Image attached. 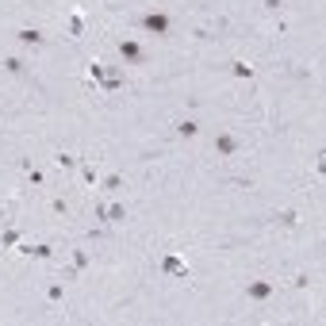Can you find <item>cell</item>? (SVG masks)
<instances>
[{
	"instance_id": "cell-2",
	"label": "cell",
	"mask_w": 326,
	"mask_h": 326,
	"mask_svg": "<svg viewBox=\"0 0 326 326\" xmlns=\"http://www.w3.org/2000/svg\"><path fill=\"white\" fill-rule=\"evenodd\" d=\"M96 219H104V223H119V219H127V211H123V204H96Z\"/></svg>"
},
{
	"instance_id": "cell-14",
	"label": "cell",
	"mask_w": 326,
	"mask_h": 326,
	"mask_svg": "<svg viewBox=\"0 0 326 326\" xmlns=\"http://www.w3.org/2000/svg\"><path fill=\"white\" fill-rule=\"evenodd\" d=\"M269 8H280V0H269Z\"/></svg>"
},
{
	"instance_id": "cell-11",
	"label": "cell",
	"mask_w": 326,
	"mask_h": 326,
	"mask_svg": "<svg viewBox=\"0 0 326 326\" xmlns=\"http://www.w3.org/2000/svg\"><path fill=\"white\" fill-rule=\"evenodd\" d=\"M280 223H284V226H296V223H300V215H296V211H284Z\"/></svg>"
},
{
	"instance_id": "cell-9",
	"label": "cell",
	"mask_w": 326,
	"mask_h": 326,
	"mask_svg": "<svg viewBox=\"0 0 326 326\" xmlns=\"http://www.w3.org/2000/svg\"><path fill=\"white\" fill-rule=\"evenodd\" d=\"M234 66V77H253V66H246V61H231Z\"/></svg>"
},
{
	"instance_id": "cell-10",
	"label": "cell",
	"mask_w": 326,
	"mask_h": 326,
	"mask_svg": "<svg viewBox=\"0 0 326 326\" xmlns=\"http://www.w3.org/2000/svg\"><path fill=\"white\" fill-rule=\"evenodd\" d=\"M54 161H58L61 169H69V165H77V157H73V154H58V157H54Z\"/></svg>"
},
{
	"instance_id": "cell-4",
	"label": "cell",
	"mask_w": 326,
	"mask_h": 326,
	"mask_svg": "<svg viewBox=\"0 0 326 326\" xmlns=\"http://www.w3.org/2000/svg\"><path fill=\"white\" fill-rule=\"evenodd\" d=\"M161 269L169 276H177V280H188V265H184L180 257H173V253H169V257H161Z\"/></svg>"
},
{
	"instance_id": "cell-13",
	"label": "cell",
	"mask_w": 326,
	"mask_h": 326,
	"mask_svg": "<svg viewBox=\"0 0 326 326\" xmlns=\"http://www.w3.org/2000/svg\"><path fill=\"white\" fill-rule=\"evenodd\" d=\"M4 246H19V234L16 231H4Z\"/></svg>"
},
{
	"instance_id": "cell-5",
	"label": "cell",
	"mask_w": 326,
	"mask_h": 326,
	"mask_svg": "<svg viewBox=\"0 0 326 326\" xmlns=\"http://www.w3.org/2000/svg\"><path fill=\"white\" fill-rule=\"evenodd\" d=\"M119 54H123V58H127V61H142V58H146V50H142V46H138V43H131V39H127V43L119 46Z\"/></svg>"
},
{
	"instance_id": "cell-3",
	"label": "cell",
	"mask_w": 326,
	"mask_h": 326,
	"mask_svg": "<svg viewBox=\"0 0 326 326\" xmlns=\"http://www.w3.org/2000/svg\"><path fill=\"white\" fill-rule=\"evenodd\" d=\"M142 27L154 35H165L169 31V16H161V12H150V16H142Z\"/></svg>"
},
{
	"instance_id": "cell-8",
	"label": "cell",
	"mask_w": 326,
	"mask_h": 326,
	"mask_svg": "<svg viewBox=\"0 0 326 326\" xmlns=\"http://www.w3.org/2000/svg\"><path fill=\"white\" fill-rule=\"evenodd\" d=\"M19 43H27V46H39V43H43V35H39V31H31V27H23V31H19Z\"/></svg>"
},
{
	"instance_id": "cell-12",
	"label": "cell",
	"mask_w": 326,
	"mask_h": 326,
	"mask_svg": "<svg viewBox=\"0 0 326 326\" xmlns=\"http://www.w3.org/2000/svg\"><path fill=\"white\" fill-rule=\"evenodd\" d=\"M4 66H8L12 73H23V61H19V58H8V61H4Z\"/></svg>"
},
{
	"instance_id": "cell-1",
	"label": "cell",
	"mask_w": 326,
	"mask_h": 326,
	"mask_svg": "<svg viewBox=\"0 0 326 326\" xmlns=\"http://www.w3.org/2000/svg\"><path fill=\"white\" fill-rule=\"evenodd\" d=\"M88 77H92L100 88H108V92H115V88L123 85V73L115 66H104V61H92V66H88Z\"/></svg>"
},
{
	"instance_id": "cell-7",
	"label": "cell",
	"mask_w": 326,
	"mask_h": 326,
	"mask_svg": "<svg viewBox=\"0 0 326 326\" xmlns=\"http://www.w3.org/2000/svg\"><path fill=\"white\" fill-rule=\"evenodd\" d=\"M269 292H273V284H265V280L249 284V300H269Z\"/></svg>"
},
{
	"instance_id": "cell-6",
	"label": "cell",
	"mask_w": 326,
	"mask_h": 326,
	"mask_svg": "<svg viewBox=\"0 0 326 326\" xmlns=\"http://www.w3.org/2000/svg\"><path fill=\"white\" fill-rule=\"evenodd\" d=\"M215 150H219V154H234V150H238V138L234 135H219L215 138Z\"/></svg>"
}]
</instances>
